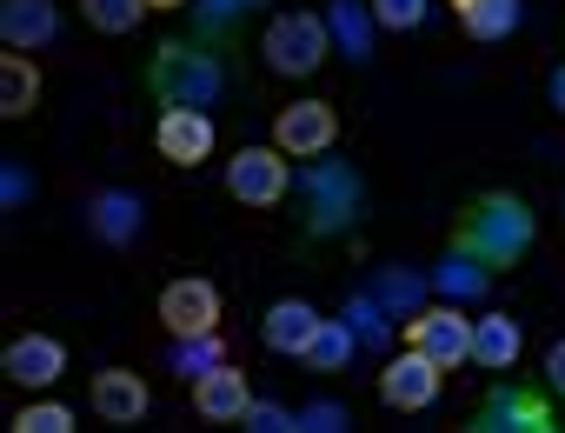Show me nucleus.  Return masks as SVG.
I'll return each instance as SVG.
<instances>
[{"instance_id": "nucleus-13", "label": "nucleus", "mask_w": 565, "mask_h": 433, "mask_svg": "<svg viewBox=\"0 0 565 433\" xmlns=\"http://www.w3.org/2000/svg\"><path fill=\"white\" fill-rule=\"evenodd\" d=\"M87 400H94V413H100L107 426H134V420H147V406H153V393H147V380H140L134 367H100Z\"/></svg>"}, {"instance_id": "nucleus-23", "label": "nucleus", "mask_w": 565, "mask_h": 433, "mask_svg": "<svg viewBox=\"0 0 565 433\" xmlns=\"http://www.w3.org/2000/svg\"><path fill=\"white\" fill-rule=\"evenodd\" d=\"M34 101H41V74H34V61H28L21 47H14V54H0V114H8V120H28Z\"/></svg>"}, {"instance_id": "nucleus-21", "label": "nucleus", "mask_w": 565, "mask_h": 433, "mask_svg": "<svg viewBox=\"0 0 565 433\" xmlns=\"http://www.w3.org/2000/svg\"><path fill=\"white\" fill-rule=\"evenodd\" d=\"M327 28H333V47L347 54V61H373V8L366 0H333L327 8Z\"/></svg>"}, {"instance_id": "nucleus-27", "label": "nucleus", "mask_w": 565, "mask_h": 433, "mask_svg": "<svg viewBox=\"0 0 565 433\" xmlns=\"http://www.w3.org/2000/svg\"><path fill=\"white\" fill-rule=\"evenodd\" d=\"M147 14H153L147 0H81V21L100 28V34H134Z\"/></svg>"}, {"instance_id": "nucleus-5", "label": "nucleus", "mask_w": 565, "mask_h": 433, "mask_svg": "<svg viewBox=\"0 0 565 433\" xmlns=\"http://www.w3.org/2000/svg\"><path fill=\"white\" fill-rule=\"evenodd\" d=\"M226 193L239 200V207H279L294 193V167H287V154L279 147H239L233 160H226Z\"/></svg>"}, {"instance_id": "nucleus-10", "label": "nucleus", "mask_w": 565, "mask_h": 433, "mask_svg": "<svg viewBox=\"0 0 565 433\" xmlns=\"http://www.w3.org/2000/svg\"><path fill=\"white\" fill-rule=\"evenodd\" d=\"M153 147H160V160H173V167L213 160V114H206V107H160Z\"/></svg>"}, {"instance_id": "nucleus-18", "label": "nucleus", "mask_w": 565, "mask_h": 433, "mask_svg": "<svg viewBox=\"0 0 565 433\" xmlns=\"http://www.w3.org/2000/svg\"><path fill=\"white\" fill-rule=\"evenodd\" d=\"M452 21L472 41H512L525 21V0H452Z\"/></svg>"}, {"instance_id": "nucleus-33", "label": "nucleus", "mask_w": 565, "mask_h": 433, "mask_svg": "<svg viewBox=\"0 0 565 433\" xmlns=\"http://www.w3.org/2000/svg\"><path fill=\"white\" fill-rule=\"evenodd\" d=\"M545 387L565 400V340H552V347H545Z\"/></svg>"}, {"instance_id": "nucleus-16", "label": "nucleus", "mask_w": 565, "mask_h": 433, "mask_svg": "<svg viewBox=\"0 0 565 433\" xmlns=\"http://www.w3.org/2000/svg\"><path fill=\"white\" fill-rule=\"evenodd\" d=\"M259 334H266V347H273V353L307 360V347H313V334H320V307L287 294V300H273V307H266V327H259Z\"/></svg>"}, {"instance_id": "nucleus-29", "label": "nucleus", "mask_w": 565, "mask_h": 433, "mask_svg": "<svg viewBox=\"0 0 565 433\" xmlns=\"http://www.w3.org/2000/svg\"><path fill=\"white\" fill-rule=\"evenodd\" d=\"M14 433H74V406H61V400H28V406L14 413Z\"/></svg>"}, {"instance_id": "nucleus-26", "label": "nucleus", "mask_w": 565, "mask_h": 433, "mask_svg": "<svg viewBox=\"0 0 565 433\" xmlns=\"http://www.w3.org/2000/svg\"><path fill=\"white\" fill-rule=\"evenodd\" d=\"M353 347H360V334H353L347 320H320V334H313V347H307V367H313V373H340V367L353 360Z\"/></svg>"}, {"instance_id": "nucleus-25", "label": "nucleus", "mask_w": 565, "mask_h": 433, "mask_svg": "<svg viewBox=\"0 0 565 433\" xmlns=\"http://www.w3.org/2000/svg\"><path fill=\"white\" fill-rule=\"evenodd\" d=\"M220 360H226L220 327H213V334H173V373H180V380H200V373H213Z\"/></svg>"}, {"instance_id": "nucleus-34", "label": "nucleus", "mask_w": 565, "mask_h": 433, "mask_svg": "<svg viewBox=\"0 0 565 433\" xmlns=\"http://www.w3.org/2000/svg\"><path fill=\"white\" fill-rule=\"evenodd\" d=\"M0 200H8V207H21V200H28V173H21V167L0 173Z\"/></svg>"}, {"instance_id": "nucleus-17", "label": "nucleus", "mask_w": 565, "mask_h": 433, "mask_svg": "<svg viewBox=\"0 0 565 433\" xmlns=\"http://www.w3.org/2000/svg\"><path fill=\"white\" fill-rule=\"evenodd\" d=\"M140 200L127 193V187H114V193H94L87 200V228H94V241H107V247H127L134 234H140Z\"/></svg>"}, {"instance_id": "nucleus-15", "label": "nucleus", "mask_w": 565, "mask_h": 433, "mask_svg": "<svg viewBox=\"0 0 565 433\" xmlns=\"http://www.w3.org/2000/svg\"><path fill=\"white\" fill-rule=\"evenodd\" d=\"M246 406H253V393H246V373H239L233 360H220L213 373L193 380V413H200V420L226 426V420H246Z\"/></svg>"}, {"instance_id": "nucleus-14", "label": "nucleus", "mask_w": 565, "mask_h": 433, "mask_svg": "<svg viewBox=\"0 0 565 433\" xmlns=\"http://www.w3.org/2000/svg\"><path fill=\"white\" fill-rule=\"evenodd\" d=\"M0 41L34 54V47H54L61 41V8L54 0H0Z\"/></svg>"}, {"instance_id": "nucleus-7", "label": "nucleus", "mask_w": 565, "mask_h": 433, "mask_svg": "<svg viewBox=\"0 0 565 433\" xmlns=\"http://www.w3.org/2000/svg\"><path fill=\"white\" fill-rule=\"evenodd\" d=\"M333 140H340V114L327 101H287L273 120V147L287 160H320V154H333Z\"/></svg>"}, {"instance_id": "nucleus-4", "label": "nucleus", "mask_w": 565, "mask_h": 433, "mask_svg": "<svg viewBox=\"0 0 565 433\" xmlns=\"http://www.w3.org/2000/svg\"><path fill=\"white\" fill-rule=\"evenodd\" d=\"M266 67L273 74H287V81H307V74H320V61L333 54V28H327V14H307V8H294V14H273L266 21Z\"/></svg>"}, {"instance_id": "nucleus-6", "label": "nucleus", "mask_w": 565, "mask_h": 433, "mask_svg": "<svg viewBox=\"0 0 565 433\" xmlns=\"http://www.w3.org/2000/svg\"><path fill=\"white\" fill-rule=\"evenodd\" d=\"M472 327H479V320H466L459 300H446V307H419L413 320H399L406 347L433 353L439 367H466V360H472Z\"/></svg>"}, {"instance_id": "nucleus-24", "label": "nucleus", "mask_w": 565, "mask_h": 433, "mask_svg": "<svg viewBox=\"0 0 565 433\" xmlns=\"http://www.w3.org/2000/svg\"><path fill=\"white\" fill-rule=\"evenodd\" d=\"M340 320L360 334V347H373V353H386V347H393V314L380 307V294H353V300L340 307Z\"/></svg>"}, {"instance_id": "nucleus-3", "label": "nucleus", "mask_w": 565, "mask_h": 433, "mask_svg": "<svg viewBox=\"0 0 565 433\" xmlns=\"http://www.w3.org/2000/svg\"><path fill=\"white\" fill-rule=\"evenodd\" d=\"M147 87L160 107H213L226 94V61L206 41H160L147 54Z\"/></svg>"}, {"instance_id": "nucleus-8", "label": "nucleus", "mask_w": 565, "mask_h": 433, "mask_svg": "<svg viewBox=\"0 0 565 433\" xmlns=\"http://www.w3.org/2000/svg\"><path fill=\"white\" fill-rule=\"evenodd\" d=\"M479 433H558V413H552V393H532V387H492L486 406L472 413Z\"/></svg>"}, {"instance_id": "nucleus-36", "label": "nucleus", "mask_w": 565, "mask_h": 433, "mask_svg": "<svg viewBox=\"0 0 565 433\" xmlns=\"http://www.w3.org/2000/svg\"><path fill=\"white\" fill-rule=\"evenodd\" d=\"M147 8H160V14H173V8H193V0H147Z\"/></svg>"}, {"instance_id": "nucleus-12", "label": "nucleus", "mask_w": 565, "mask_h": 433, "mask_svg": "<svg viewBox=\"0 0 565 433\" xmlns=\"http://www.w3.org/2000/svg\"><path fill=\"white\" fill-rule=\"evenodd\" d=\"M0 373H8L14 387H34V393H47V387L67 373V347H61L54 334H21L8 353H0Z\"/></svg>"}, {"instance_id": "nucleus-19", "label": "nucleus", "mask_w": 565, "mask_h": 433, "mask_svg": "<svg viewBox=\"0 0 565 433\" xmlns=\"http://www.w3.org/2000/svg\"><path fill=\"white\" fill-rule=\"evenodd\" d=\"M486 287H492V267L479 254H466V247H446V261L433 267V294L439 300H486Z\"/></svg>"}, {"instance_id": "nucleus-2", "label": "nucleus", "mask_w": 565, "mask_h": 433, "mask_svg": "<svg viewBox=\"0 0 565 433\" xmlns=\"http://www.w3.org/2000/svg\"><path fill=\"white\" fill-rule=\"evenodd\" d=\"M294 193H300V228L313 234V241H347L353 228H360V207H366V187H360V173L347 167V160H307L300 173H294Z\"/></svg>"}, {"instance_id": "nucleus-1", "label": "nucleus", "mask_w": 565, "mask_h": 433, "mask_svg": "<svg viewBox=\"0 0 565 433\" xmlns=\"http://www.w3.org/2000/svg\"><path fill=\"white\" fill-rule=\"evenodd\" d=\"M532 241H539V221H532V207H525L519 193H505V187H492V193L466 200L459 228H452V247L479 254L486 267H519V261L532 254Z\"/></svg>"}, {"instance_id": "nucleus-35", "label": "nucleus", "mask_w": 565, "mask_h": 433, "mask_svg": "<svg viewBox=\"0 0 565 433\" xmlns=\"http://www.w3.org/2000/svg\"><path fill=\"white\" fill-rule=\"evenodd\" d=\"M552 107H558V114H565V61H558V67H552Z\"/></svg>"}, {"instance_id": "nucleus-30", "label": "nucleus", "mask_w": 565, "mask_h": 433, "mask_svg": "<svg viewBox=\"0 0 565 433\" xmlns=\"http://www.w3.org/2000/svg\"><path fill=\"white\" fill-rule=\"evenodd\" d=\"M426 8L433 0H373V21L393 34H413V28H426Z\"/></svg>"}, {"instance_id": "nucleus-31", "label": "nucleus", "mask_w": 565, "mask_h": 433, "mask_svg": "<svg viewBox=\"0 0 565 433\" xmlns=\"http://www.w3.org/2000/svg\"><path fill=\"white\" fill-rule=\"evenodd\" d=\"M246 426H253V433H300V413L279 406V400H253V406H246Z\"/></svg>"}, {"instance_id": "nucleus-20", "label": "nucleus", "mask_w": 565, "mask_h": 433, "mask_svg": "<svg viewBox=\"0 0 565 433\" xmlns=\"http://www.w3.org/2000/svg\"><path fill=\"white\" fill-rule=\"evenodd\" d=\"M519 353H525V334H519L512 314H486V320L472 327V360H479V367L505 373V367H519Z\"/></svg>"}, {"instance_id": "nucleus-11", "label": "nucleus", "mask_w": 565, "mask_h": 433, "mask_svg": "<svg viewBox=\"0 0 565 433\" xmlns=\"http://www.w3.org/2000/svg\"><path fill=\"white\" fill-rule=\"evenodd\" d=\"M160 320L167 334H213L220 327V287L200 281V274H180L160 287Z\"/></svg>"}, {"instance_id": "nucleus-28", "label": "nucleus", "mask_w": 565, "mask_h": 433, "mask_svg": "<svg viewBox=\"0 0 565 433\" xmlns=\"http://www.w3.org/2000/svg\"><path fill=\"white\" fill-rule=\"evenodd\" d=\"M253 8L259 0H193V28H200V41H226Z\"/></svg>"}, {"instance_id": "nucleus-32", "label": "nucleus", "mask_w": 565, "mask_h": 433, "mask_svg": "<svg viewBox=\"0 0 565 433\" xmlns=\"http://www.w3.org/2000/svg\"><path fill=\"white\" fill-rule=\"evenodd\" d=\"M300 433H347V406H340V400H313V406H300Z\"/></svg>"}, {"instance_id": "nucleus-9", "label": "nucleus", "mask_w": 565, "mask_h": 433, "mask_svg": "<svg viewBox=\"0 0 565 433\" xmlns=\"http://www.w3.org/2000/svg\"><path fill=\"white\" fill-rule=\"evenodd\" d=\"M439 387H446V367H439L433 353H419V347L393 353L386 373H380V400L399 406V413H426V406L439 400Z\"/></svg>"}, {"instance_id": "nucleus-22", "label": "nucleus", "mask_w": 565, "mask_h": 433, "mask_svg": "<svg viewBox=\"0 0 565 433\" xmlns=\"http://www.w3.org/2000/svg\"><path fill=\"white\" fill-rule=\"evenodd\" d=\"M426 287H433V274H419V267H380L373 274V294L393 320H413L426 307Z\"/></svg>"}]
</instances>
